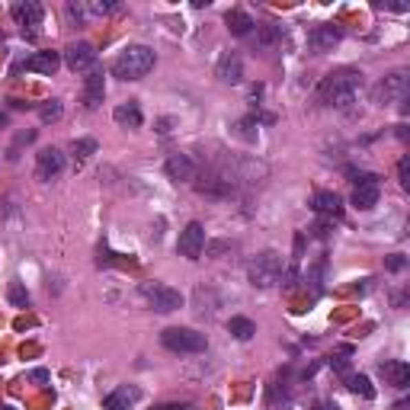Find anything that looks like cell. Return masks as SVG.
<instances>
[{
  "label": "cell",
  "mask_w": 410,
  "mask_h": 410,
  "mask_svg": "<svg viewBox=\"0 0 410 410\" xmlns=\"http://www.w3.org/2000/svg\"><path fill=\"white\" fill-rule=\"evenodd\" d=\"M340 45V29L334 23H321L308 32V48L314 52V55H324V52H334Z\"/></svg>",
  "instance_id": "cell-10"
},
{
  "label": "cell",
  "mask_w": 410,
  "mask_h": 410,
  "mask_svg": "<svg viewBox=\"0 0 410 410\" xmlns=\"http://www.w3.org/2000/svg\"><path fill=\"white\" fill-rule=\"evenodd\" d=\"M385 266H388L391 272H401L404 266H407V260H404L401 253H394V257H388V260H385Z\"/></svg>",
  "instance_id": "cell-31"
},
{
  "label": "cell",
  "mask_w": 410,
  "mask_h": 410,
  "mask_svg": "<svg viewBox=\"0 0 410 410\" xmlns=\"http://www.w3.org/2000/svg\"><path fill=\"white\" fill-rule=\"evenodd\" d=\"M87 17H90V7H87V3H74V0L67 3V19H71V23H77V26H80Z\"/></svg>",
  "instance_id": "cell-27"
},
{
  "label": "cell",
  "mask_w": 410,
  "mask_h": 410,
  "mask_svg": "<svg viewBox=\"0 0 410 410\" xmlns=\"http://www.w3.org/2000/svg\"><path fill=\"white\" fill-rule=\"evenodd\" d=\"M407 94H410L407 71H391V74L382 77V84L375 87V96H378L382 106H388V102H407Z\"/></svg>",
  "instance_id": "cell-6"
},
{
  "label": "cell",
  "mask_w": 410,
  "mask_h": 410,
  "mask_svg": "<svg viewBox=\"0 0 410 410\" xmlns=\"http://www.w3.org/2000/svg\"><path fill=\"white\" fill-rule=\"evenodd\" d=\"M13 19H17V26H23V36H39V26H42V19H45V10L42 3L36 0H17L13 7H10Z\"/></svg>",
  "instance_id": "cell-7"
},
{
  "label": "cell",
  "mask_w": 410,
  "mask_h": 410,
  "mask_svg": "<svg viewBox=\"0 0 410 410\" xmlns=\"http://www.w3.org/2000/svg\"><path fill=\"white\" fill-rule=\"evenodd\" d=\"M314 410H340V407H336V404H330V401H321Z\"/></svg>",
  "instance_id": "cell-34"
},
{
  "label": "cell",
  "mask_w": 410,
  "mask_h": 410,
  "mask_svg": "<svg viewBox=\"0 0 410 410\" xmlns=\"http://www.w3.org/2000/svg\"><path fill=\"white\" fill-rule=\"evenodd\" d=\"M224 23H228V29H231L234 36H253V29H257V23H253V17H247L244 10H231L228 17H224Z\"/></svg>",
  "instance_id": "cell-20"
},
{
  "label": "cell",
  "mask_w": 410,
  "mask_h": 410,
  "mask_svg": "<svg viewBox=\"0 0 410 410\" xmlns=\"http://www.w3.org/2000/svg\"><path fill=\"white\" fill-rule=\"evenodd\" d=\"M228 330H231V336H237V340H250V336L257 334V324H253L250 317H231V321H228Z\"/></svg>",
  "instance_id": "cell-23"
},
{
  "label": "cell",
  "mask_w": 410,
  "mask_h": 410,
  "mask_svg": "<svg viewBox=\"0 0 410 410\" xmlns=\"http://www.w3.org/2000/svg\"><path fill=\"white\" fill-rule=\"evenodd\" d=\"M65 170V154L58 148H45L36 154V177L39 180H55Z\"/></svg>",
  "instance_id": "cell-13"
},
{
  "label": "cell",
  "mask_w": 410,
  "mask_h": 410,
  "mask_svg": "<svg viewBox=\"0 0 410 410\" xmlns=\"http://www.w3.org/2000/svg\"><path fill=\"white\" fill-rule=\"evenodd\" d=\"M154 52L148 45H125L119 55L112 58V74L119 80H141L144 74L154 71Z\"/></svg>",
  "instance_id": "cell-2"
},
{
  "label": "cell",
  "mask_w": 410,
  "mask_h": 410,
  "mask_svg": "<svg viewBox=\"0 0 410 410\" xmlns=\"http://www.w3.org/2000/svg\"><path fill=\"white\" fill-rule=\"evenodd\" d=\"M160 343L167 346L170 353H205L208 349L205 334H199L193 327H167L160 334Z\"/></svg>",
  "instance_id": "cell-4"
},
{
  "label": "cell",
  "mask_w": 410,
  "mask_h": 410,
  "mask_svg": "<svg viewBox=\"0 0 410 410\" xmlns=\"http://www.w3.org/2000/svg\"><path fill=\"white\" fill-rule=\"evenodd\" d=\"M58 65H61V55H58V52H36V55H29L23 65L13 67V74H23V71H36V74H55Z\"/></svg>",
  "instance_id": "cell-12"
},
{
  "label": "cell",
  "mask_w": 410,
  "mask_h": 410,
  "mask_svg": "<svg viewBox=\"0 0 410 410\" xmlns=\"http://www.w3.org/2000/svg\"><path fill=\"white\" fill-rule=\"evenodd\" d=\"M67 65V71H74V74H80V71H94L96 65V48L90 45V42H71V45L65 48V58H61Z\"/></svg>",
  "instance_id": "cell-9"
},
{
  "label": "cell",
  "mask_w": 410,
  "mask_h": 410,
  "mask_svg": "<svg viewBox=\"0 0 410 410\" xmlns=\"http://www.w3.org/2000/svg\"><path fill=\"white\" fill-rule=\"evenodd\" d=\"M382 375L394 385V388H407V385H410V365L401 363V359H394V363H385V365H382Z\"/></svg>",
  "instance_id": "cell-19"
},
{
  "label": "cell",
  "mask_w": 410,
  "mask_h": 410,
  "mask_svg": "<svg viewBox=\"0 0 410 410\" xmlns=\"http://www.w3.org/2000/svg\"><path fill=\"white\" fill-rule=\"evenodd\" d=\"M218 77H222L224 84H241L244 77V61L241 55H234V52H224L222 58H218Z\"/></svg>",
  "instance_id": "cell-18"
},
{
  "label": "cell",
  "mask_w": 410,
  "mask_h": 410,
  "mask_svg": "<svg viewBox=\"0 0 410 410\" xmlns=\"http://www.w3.org/2000/svg\"><path fill=\"white\" fill-rule=\"evenodd\" d=\"M112 119L119 122L122 129H138V125H141L138 102H119V106H116V112H112Z\"/></svg>",
  "instance_id": "cell-21"
},
{
  "label": "cell",
  "mask_w": 410,
  "mask_h": 410,
  "mask_svg": "<svg viewBox=\"0 0 410 410\" xmlns=\"http://www.w3.org/2000/svg\"><path fill=\"white\" fill-rule=\"evenodd\" d=\"M154 410H189V404H160Z\"/></svg>",
  "instance_id": "cell-32"
},
{
  "label": "cell",
  "mask_w": 410,
  "mask_h": 410,
  "mask_svg": "<svg viewBox=\"0 0 410 410\" xmlns=\"http://www.w3.org/2000/svg\"><path fill=\"white\" fill-rule=\"evenodd\" d=\"M138 398H141L138 388H131V385H122V388H116V391L106 394L102 407H106V410H131L135 404H138Z\"/></svg>",
  "instance_id": "cell-16"
},
{
  "label": "cell",
  "mask_w": 410,
  "mask_h": 410,
  "mask_svg": "<svg viewBox=\"0 0 410 410\" xmlns=\"http://www.w3.org/2000/svg\"><path fill=\"white\" fill-rule=\"evenodd\" d=\"M39 119L42 122H58L61 119V102L52 100V102H45V106H39Z\"/></svg>",
  "instance_id": "cell-26"
},
{
  "label": "cell",
  "mask_w": 410,
  "mask_h": 410,
  "mask_svg": "<svg viewBox=\"0 0 410 410\" xmlns=\"http://www.w3.org/2000/svg\"><path fill=\"white\" fill-rule=\"evenodd\" d=\"M378 196H382V183H378V177H375V173H369L363 183H356L353 205L365 212V208H375V205H378Z\"/></svg>",
  "instance_id": "cell-14"
},
{
  "label": "cell",
  "mask_w": 410,
  "mask_h": 410,
  "mask_svg": "<svg viewBox=\"0 0 410 410\" xmlns=\"http://www.w3.org/2000/svg\"><path fill=\"white\" fill-rule=\"evenodd\" d=\"M102 96H106V77H102V71L94 67V71L84 77V102L90 109H96L102 102Z\"/></svg>",
  "instance_id": "cell-17"
},
{
  "label": "cell",
  "mask_w": 410,
  "mask_h": 410,
  "mask_svg": "<svg viewBox=\"0 0 410 410\" xmlns=\"http://www.w3.org/2000/svg\"><path fill=\"white\" fill-rule=\"evenodd\" d=\"M282 272H285V260H282V253L276 250H263L257 253L247 266V276L257 289H272V285H279L282 282Z\"/></svg>",
  "instance_id": "cell-3"
},
{
  "label": "cell",
  "mask_w": 410,
  "mask_h": 410,
  "mask_svg": "<svg viewBox=\"0 0 410 410\" xmlns=\"http://www.w3.org/2000/svg\"><path fill=\"white\" fill-rule=\"evenodd\" d=\"M349 391L363 394V398H369V401L375 398V388H372V382H369L365 375H349Z\"/></svg>",
  "instance_id": "cell-24"
},
{
  "label": "cell",
  "mask_w": 410,
  "mask_h": 410,
  "mask_svg": "<svg viewBox=\"0 0 410 410\" xmlns=\"http://www.w3.org/2000/svg\"><path fill=\"white\" fill-rule=\"evenodd\" d=\"M311 208H314L321 218H340L343 215V199L336 196V193H330V189H317L314 196H311Z\"/></svg>",
  "instance_id": "cell-15"
},
{
  "label": "cell",
  "mask_w": 410,
  "mask_h": 410,
  "mask_svg": "<svg viewBox=\"0 0 410 410\" xmlns=\"http://www.w3.org/2000/svg\"><path fill=\"white\" fill-rule=\"evenodd\" d=\"M138 292H141V299L148 301L154 311H160V314H170V311L183 308V295L173 285H164V282H141Z\"/></svg>",
  "instance_id": "cell-5"
},
{
  "label": "cell",
  "mask_w": 410,
  "mask_h": 410,
  "mask_svg": "<svg viewBox=\"0 0 410 410\" xmlns=\"http://www.w3.org/2000/svg\"><path fill=\"white\" fill-rule=\"evenodd\" d=\"M32 378H36V382H48V372H45V369H36V372H32Z\"/></svg>",
  "instance_id": "cell-33"
},
{
  "label": "cell",
  "mask_w": 410,
  "mask_h": 410,
  "mask_svg": "<svg viewBox=\"0 0 410 410\" xmlns=\"http://www.w3.org/2000/svg\"><path fill=\"white\" fill-rule=\"evenodd\" d=\"M253 36H257V45L272 48V45H279L282 42V26H276V23H257Z\"/></svg>",
  "instance_id": "cell-22"
},
{
  "label": "cell",
  "mask_w": 410,
  "mask_h": 410,
  "mask_svg": "<svg viewBox=\"0 0 410 410\" xmlns=\"http://www.w3.org/2000/svg\"><path fill=\"white\" fill-rule=\"evenodd\" d=\"M0 410H13V407H10V404H3V407H0Z\"/></svg>",
  "instance_id": "cell-36"
},
{
  "label": "cell",
  "mask_w": 410,
  "mask_h": 410,
  "mask_svg": "<svg viewBox=\"0 0 410 410\" xmlns=\"http://www.w3.org/2000/svg\"><path fill=\"white\" fill-rule=\"evenodd\" d=\"M7 122H10V119H7V112L0 109V129H7Z\"/></svg>",
  "instance_id": "cell-35"
},
{
  "label": "cell",
  "mask_w": 410,
  "mask_h": 410,
  "mask_svg": "<svg viewBox=\"0 0 410 410\" xmlns=\"http://www.w3.org/2000/svg\"><path fill=\"white\" fill-rule=\"evenodd\" d=\"M330 365H334L336 372H346V369H349V349H343V353H336L334 359H330Z\"/></svg>",
  "instance_id": "cell-30"
},
{
  "label": "cell",
  "mask_w": 410,
  "mask_h": 410,
  "mask_svg": "<svg viewBox=\"0 0 410 410\" xmlns=\"http://www.w3.org/2000/svg\"><path fill=\"white\" fill-rule=\"evenodd\" d=\"M359 90H363V71L340 67V71H330L327 77H321V84H317V102L346 109V106L356 102Z\"/></svg>",
  "instance_id": "cell-1"
},
{
  "label": "cell",
  "mask_w": 410,
  "mask_h": 410,
  "mask_svg": "<svg viewBox=\"0 0 410 410\" xmlns=\"http://www.w3.org/2000/svg\"><path fill=\"white\" fill-rule=\"evenodd\" d=\"M398 177H401V186L410 189V158H401V164H398Z\"/></svg>",
  "instance_id": "cell-29"
},
{
  "label": "cell",
  "mask_w": 410,
  "mask_h": 410,
  "mask_svg": "<svg viewBox=\"0 0 410 410\" xmlns=\"http://www.w3.org/2000/svg\"><path fill=\"white\" fill-rule=\"evenodd\" d=\"M164 170H167V177L177 180V183H196V177H199L196 160L189 158V154H173V158H167Z\"/></svg>",
  "instance_id": "cell-11"
},
{
  "label": "cell",
  "mask_w": 410,
  "mask_h": 410,
  "mask_svg": "<svg viewBox=\"0 0 410 410\" xmlns=\"http://www.w3.org/2000/svg\"><path fill=\"white\" fill-rule=\"evenodd\" d=\"M0 42H3V36H0Z\"/></svg>",
  "instance_id": "cell-37"
},
{
  "label": "cell",
  "mask_w": 410,
  "mask_h": 410,
  "mask_svg": "<svg viewBox=\"0 0 410 410\" xmlns=\"http://www.w3.org/2000/svg\"><path fill=\"white\" fill-rule=\"evenodd\" d=\"M10 301H13V305H19V308H26L29 305V292L23 289L19 282H13V285H10Z\"/></svg>",
  "instance_id": "cell-28"
},
{
  "label": "cell",
  "mask_w": 410,
  "mask_h": 410,
  "mask_svg": "<svg viewBox=\"0 0 410 410\" xmlns=\"http://www.w3.org/2000/svg\"><path fill=\"white\" fill-rule=\"evenodd\" d=\"M71 151H74L77 158H90V154H96V141L94 138H74L71 141Z\"/></svg>",
  "instance_id": "cell-25"
},
{
  "label": "cell",
  "mask_w": 410,
  "mask_h": 410,
  "mask_svg": "<svg viewBox=\"0 0 410 410\" xmlns=\"http://www.w3.org/2000/svg\"><path fill=\"white\" fill-rule=\"evenodd\" d=\"M177 253L186 257V260H199L205 253V228L199 222H189L183 231H180V241H177Z\"/></svg>",
  "instance_id": "cell-8"
}]
</instances>
